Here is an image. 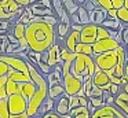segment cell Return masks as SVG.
I'll return each mask as SVG.
<instances>
[{
  "label": "cell",
  "instance_id": "obj_14",
  "mask_svg": "<svg viewBox=\"0 0 128 118\" xmlns=\"http://www.w3.org/2000/svg\"><path fill=\"white\" fill-rule=\"evenodd\" d=\"M114 106L117 109H120L128 117V93L125 91L121 89V92L116 96V99H114Z\"/></svg>",
  "mask_w": 128,
  "mask_h": 118
},
{
  "label": "cell",
  "instance_id": "obj_21",
  "mask_svg": "<svg viewBox=\"0 0 128 118\" xmlns=\"http://www.w3.org/2000/svg\"><path fill=\"white\" fill-rule=\"evenodd\" d=\"M74 54H83V55H87V56H92L94 58V48H92V45H90V44H77V47H76V51Z\"/></svg>",
  "mask_w": 128,
  "mask_h": 118
},
{
  "label": "cell",
  "instance_id": "obj_30",
  "mask_svg": "<svg viewBox=\"0 0 128 118\" xmlns=\"http://www.w3.org/2000/svg\"><path fill=\"white\" fill-rule=\"evenodd\" d=\"M121 33V40H122V45H128V25L127 26H122L120 29Z\"/></svg>",
  "mask_w": 128,
  "mask_h": 118
},
{
  "label": "cell",
  "instance_id": "obj_16",
  "mask_svg": "<svg viewBox=\"0 0 128 118\" xmlns=\"http://www.w3.org/2000/svg\"><path fill=\"white\" fill-rule=\"evenodd\" d=\"M65 95V87L64 84H56V85H51L48 88V98L51 99H59L61 96Z\"/></svg>",
  "mask_w": 128,
  "mask_h": 118
},
{
  "label": "cell",
  "instance_id": "obj_33",
  "mask_svg": "<svg viewBox=\"0 0 128 118\" xmlns=\"http://www.w3.org/2000/svg\"><path fill=\"white\" fill-rule=\"evenodd\" d=\"M69 100H70V110L76 109V107H80V104H78V96H69Z\"/></svg>",
  "mask_w": 128,
  "mask_h": 118
},
{
  "label": "cell",
  "instance_id": "obj_10",
  "mask_svg": "<svg viewBox=\"0 0 128 118\" xmlns=\"http://www.w3.org/2000/svg\"><path fill=\"white\" fill-rule=\"evenodd\" d=\"M47 55H48L47 63L51 66V67H55V66L59 65V63H64L62 62V58H61V45H59L58 43H55L50 49H48Z\"/></svg>",
  "mask_w": 128,
  "mask_h": 118
},
{
  "label": "cell",
  "instance_id": "obj_27",
  "mask_svg": "<svg viewBox=\"0 0 128 118\" xmlns=\"http://www.w3.org/2000/svg\"><path fill=\"white\" fill-rule=\"evenodd\" d=\"M110 34H109V30L103 26H98V41L99 40H105V38H109Z\"/></svg>",
  "mask_w": 128,
  "mask_h": 118
},
{
  "label": "cell",
  "instance_id": "obj_13",
  "mask_svg": "<svg viewBox=\"0 0 128 118\" xmlns=\"http://www.w3.org/2000/svg\"><path fill=\"white\" fill-rule=\"evenodd\" d=\"M80 33L81 32H76V30H70V33L68 34L66 40H65V47L69 52H74L77 44H80Z\"/></svg>",
  "mask_w": 128,
  "mask_h": 118
},
{
  "label": "cell",
  "instance_id": "obj_32",
  "mask_svg": "<svg viewBox=\"0 0 128 118\" xmlns=\"http://www.w3.org/2000/svg\"><path fill=\"white\" fill-rule=\"evenodd\" d=\"M120 92H121V87H120V85H117V84H112L110 89H109V93H110L112 96H114V98H116Z\"/></svg>",
  "mask_w": 128,
  "mask_h": 118
},
{
  "label": "cell",
  "instance_id": "obj_19",
  "mask_svg": "<svg viewBox=\"0 0 128 118\" xmlns=\"http://www.w3.org/2000/svg\"><path fill=\"white\" fill-rule=\"evenodd\" d=\"M76 14H77V16H78V21H80L81 26H86V25L91 23V19H90V12L86 10V7H84V5H80Z\"/></svg>",
  "mask_w": 128,
  "mask_h": 118
},
{
  "label": "cell",
  "instance_id": "obj_7",
  "mask_svg": "<svg viewBox=\"0 0 128 118\" xmlns=\"http://www.w3.org/2000/svg\"><path fill=\"white\" fill-rule=\"evenodd\" d=\"M98 41V26L96 25H86L83 26V30L80 33V43L94 45Z\"/></svg>",
  "mask_w": 128,
  "mask_h": 118
},
{
  "label": "cell",
  "instance_id": "obj_4",
  "mask_svg": "<svg viewBox=\"0 0 128 118\" xmlns=\"http://www.w3.org/2000/svg\"><path fill=\"white\" fill-rule=\"evenodd\" d=\"M94 60L99 70H103V71L112 70L118 63V48L114 49V51H109V52H105V54L96 55L94 58Z\"/></svg>",
  "mask_w": 128,
  "mask_h": 118
},
{
  "label": "cell",
  "instance_id": "obj_44",
  "mask_svg": "<svg viewBox=\"0 0 128 118\" xmlns=\"http://www.w3.org/2000/svg\"><path fill=\"white\" fill-rule=\"evenodd\" d=\"M62 118H73V117L70 114H66V115H62Z\"/></svg>",
  "mask_w": 128,
  "mask_h": 118
},
{
  "label": "cell",
  "instance_id": "obj_28",
  "mask_svg": "<svg viewBox=\"0 0 128 118\" xmlns=\"http://www.w3.org/2000/svg\"><path fill=\"white\" fill-rule=\"evenodd\" d=\"M98 3V7L99 8H103V10L109 11L113 8V4H112V0H96Z\"/></svg>",
  "mask_w": 128,
  "mask_h": 118
},
{
  "label": "cell",
  "instance_id": "obj_12",
  "mask_svg": "<svg viewBox=\"0 0 128 118\" xmlns=\"http://www.w3.org/2000/svg\"><path fill=\"white\" fill-rule=\"evenodd\" d=\"M109 18L108 11L103 10V8H95L91 14H90V19H91L92 25H96V26H102V23Z\"/></svg>",
  "mask_w": 128,
  "mask_h": 118
},
{
  "label": "cell",
  "instance_id": "obj_47",
  "mask_svg": "<svg viewBox=\"0 0 128 118\" xmlns=\"http://www.w3.org/2000/svg\"><path fill=\"white\" fill-rule=\"evenodd\" d=\"M124 118H128V117H127V115H125V117H124Z\"/></svg>",
  "mask_w": 128,
  "mask_h": 118
},
{
  "label": "cell",
  "instance_id": "obj_38",
  "mask_svg": "<svg viewBox=\"0 0 128 118\" xmlns=\"http://www.w3.org/2000/svg\"><path fill=\"white\" fill-rule=\"evenodd\" d=\"M17 4H20L21 7H24V8H26V7H29L30 5V0H14Z\"/></svg>",
  "mask_w": 128,
  "mask_h": 118
},
{
  "label": "cell",
  "instance_id": "obj_15",
  "mask_svg": "<svg viewBox=\"0 0 128 118\" xmlns=\"http://www.w3.org/2000/svg\"><path fill=\"white\" fill-rule=\"evenodd\" d=\"M32 8V12H33L34 16H47V15H55V12H54L52 8H48L46 7L44 4H42V3H34V4L30 5Z\"/></svg>",
  "mask_w": 128,
  "mask_h": 118
},
{
  "label": "cell",
  "instance_id": "obj_37",
  "mask_svg": "<svg viewBox=\"0 0 128 118\" xmlns=\"http://www.w3.org/2000/svg\"><path fill=\"white\" fill-rule=\"evenodd\" d=\"M7 36H8V41H10V44H18V45H21L20 44V41L17 40V37H15L14 34H12V33H7ZM21 48H22V47H21Z\"/></svg>",
  "mask_w": 128,
  "mask_h": 118
},
{
  "label": "cell",
  "instance_id": "obj_43",
  "mask_svg": "<svg viewBox=\"0 0 128 118\" xmlns=\"http://www.w3.org/2000/svg\"><path fill=\"white\" fill-rule=\"evenodd\" d=\"M76 1H77V4H78V5H81V4H86L87 0H76Z\"/></svg>",
  "mask_w": 128,
  "mask_h": 118
},
{
  "label": "cell",
  "instance_id": "obj_17",
  "mask_svg": "<svg viewBox=\"0 0 128 118\" xmlns=\"http://www.w3.org/2000/svg\"><path fill=\"white\" fill-rule=\"evenodd\" d=\"M47 82H48V85H56V84H62V81H64V77H62V71H59V70H55L54 69L52 71H51L50 74H48L47 77Z\"/></svg>",
  "mask_w": 128,
  "mask_h": 118
},
{
  "label": "cell",
  "instance_id": "obj_35",
  "mask_svg": "<svg viewBox=\"0 0 128 118\" xmlns=\"http://www.w3.org/2000/svg\"><path fill=\"white\" fill-rule=\"evenodd\" d=\"M84 7H86V10L88 11L90 14H91L92 11L96 8V5L94 4V1H92V0H87V1H86V5H84Z\"/></svg>",
  "mask_w": 128,
  "mask_h": 118
},
{
  "label": "cell",
  "instance_id": "obj_1",
  "mask_svg": "<svg viewBox=\"0 0 128 118\" xmlns=\"http://www.w3.org/2000/svg\"><path fill=\"white\" fill-rule=\"evenodd\" d=\"M47 78L29 60L0 55V118H37L36 95L48 96Z\"/></svg>",
  "mask_w": 128,
  "mask_h": 118
},
{
  "label": "cell",
  "instance_id": "obj_24",
  "mask_svg": "<svg viewBox=\"0 0 128 118\" xmlns=\"http://www.w3.org/2000/svg\"><path fill=\"white\" fill-rule=\"evenodd\" d=\"M117 19H118L121 23L128 25V8L125 7V5L122 8H120V10H117Z\"/></svg>",
  "mask_w": 128,
  "mask_h": 118
},
{
  "label": "cell",
  "instance_id": "obj_5",
  "mask_svg": "<svg viewBox=\"0 0 128 118\" xmlns=\"http://www.w3.org/2000/svg\"><path fill=\"white\" fill-rule=\"evenodd\" d=\"M62 77H64L62 84H64V87H65V93H66L68 96H77V93L80 92V89L83 88L84 84L78 78H76L72 73H68Z\"/></svg>",
  "mask_w": 128,
  "mask_h": 118
},
{
  "label": "cell",
  "instance_id": "obj_22",
  "mask_svg": "<svg viewBox=\"0 0 128 118\" xmlns=\"http://www.w3.org/2000/svg\"><path fill=\"white\" fill-rule=\"evenodd\" d=\"M103 27H106V29L109 30H120L121 29V22L118 21V19H112V18H108L105 22L102 23Z\"/></svg>",
  "mask_w": 128,
  "mask_h": 118
},
{
  "label": "cell",
  "instance_id": "obj_2",
  "mask_svg": "<svg viewBox=\"0 0 128 118\" xmlns=\"http://www.w3.org/2000/svg\"><path fill=\"white\" fill-rule=\"evenodd\" d=\"M55 29L54 26L42 22H30L26 26V41L29 51L33 52H47L55 44Z\"/></svg>",
  "mask_w": 128,
  "mask_h": 118
},
{
  "label": "cell",
  "instance_id": "obj_39",
  "mask_svg": "<svg viewBox=\"0 0 128 118\" xmlns=\"http://www.w3.org/2000/svg\"><path fill=\"white\" fill-rule=\"evenodd\" d=\"M80 107H88V98H78Z\"/></svg>",
  "mask_w": 128,
  "mask_h": 118
},
{
  "label": "cell",
  "instance_id": "obj_3",
  "mask_svg": "<svg viewBox=\"0 0 128 118\" xmlns=\"http://www.w3.org/2000/svg\"><path fill=\"white\" fill-rule=\"evenodd\" d=\"M96 70H98V66L92 56H87V55H83V54H76V58L73 59L72 67H70V73L76 78H78L84 84L88 78L94 77Z\"/></svg>",
  "mask_w": 128,
  "mask_h": 118
},
{
  "label": "cell",
  "instance_id": "obj_31",
  "mask_svg": "<svg viewBox=\"0 0 128 118\" xmlns=\"http://www.w3.org/2000/svg\"><path fill=\"white\" fill-rule=\"evenodd\" d=\"M103 99H105V103L106 106H114V96H112L109 92H105L103 93Z\"/></svg>",
  "mask_w": 128,
  "mask_h": 118
},
{
  "label": "cell",
  "instance_id": "obj_45",
  "mask_svg": "<svg viewBox=\"0 0 128 118\" xmlns=\"http://www.w3.org/2000/svg\"><path fill=\"white\" fill-rule=\"evenodd\" d=\"M6 1V0H0V7H2V5H3V3Z\"/></svg>",
  "mask_w": 128,
  "mask_h": 118
},
{
  "label": "cell",
  "instance_id": "obj_11",
  "mask_svg": "<svg viewBox=\"0 0 128 118\" xmlns=\"http://www.w3.org/2000/svg\"><path fill=\"white\" fill-rule=\"evenodd\" d=\"M54 111H55L56 114H59L61 117L70 113V100H69V96H68L66 93H65L64 96H61L59 99H56L55 110H54Z\"/></svg>",
  "mask_w": 128,
  "mask_h": 118
},
{
  "label": "cell",
  "instance_id": "obj_29",
  "mask_svg": "<svg viewBox=\"0 0 128 118\" xmlns=\"http://www.w3.org/2000/svg\"><path fill=\"white\" fill-rule=\"evenodd\" d=\"M84 91H86V96L90 98L91 96V92H92V88H94V82H92V78H88L86 82H84Z\"/></svg>",
  "mask_w": 128,
  "mask_h": 118
},
{
  "label": "cell",
  "instance_id": "obj_18",
  "mask_svg": "<svg viewBox=\"0 0 128 118\" xmlns=\"http://www.w3.org/2000/svg\"><path fill=\"white\" fill-rule=\"evenodd\" d=\"M73 118H91L92 114L90 113V110L87 107H76V109L70 110L69 113Z\"/></svg>",
  "mask_w": 128,
  "mask_h": 118
},
{
  "label": "cell",
  "instance_id": "obj_6",
  "mask_svg": "<svg viewBox=\"0 0 128 118\" xmlns=\"http://www.w3.org/2000/svg\"><path fill=\"white\" fill-rule=\"evenodd\" d=\"M121 44L113 37H109V38H105V40H99L92 45L94 48V58L96 55H100V54H105V52H109V51H114L117 49Z\"/></svg>",
  "mask_w": 128,
  "mask_h": 118
},
{
  "label": "cell",
  "instance_id": "obj_23",
  "mask_svg": "<svg viewBox=\"0 0 128 118\" xmlns=\"http://www.w3.org/2000/svg\"><path fill=\"white\" fill-rule=\"evenodd\" d=\"M70 30H72V25H66V23H62V22H59L58 25V36L59 38H65L68 37V34L70 33Z\"/></svg>",
  "mask_w": 128,
  "mask_h": 118
},
{
  "label": "cell",
  "instance_id": "obj_34",
  "mask_svg": "<svg viewBox=\"0 0 128 118\" xmlns=\"http://www.w3.org/2000/svg\"><path fill=\"white\" fill-rule=\"evenodd\" d=\"M112 4H113V8L120 10L125 5V0H112Z\"/></svg>",
  "mask_w": 128,
  "mask_h": 118
},
{
  "label": "cell",
  "instance_id": "obj_9",
  "mask_svg": "<svg viewBox=\"0 0 128 118\" xmlns=\"http://www.w3.org/2000/svg\"><path fill=\"white\" fill-rule=\"evenodd\" d=\"M11 33L17 37V40L20 41L21 47L25 52L29 51V45H28V41H26V26L20 22H15L12 25V29H11Z\"/></svg>",
  "mask_w": 128,
  "mask_h": 118
},
{
  "label": "cell",
  "instance_id": "obj_26",
  "mask_svg": "<svg viewBox=\"0 0 128 118\" xmlns=\"http://www.w3.org/2000/svg\"><path fill=\"white\" fill-rule=\"evenodd\" d=\"M43 21L46 22V23H48V25H51V26H58L59 25V18L56 15H47V16H43Z\"/></svg>",
  "mask_w": 128,
  "mask_h": 118
},
{
  "label": "cell",
  "instance_id": "obj_20",
  "mask_svg": "<svg viewBox=\"0 0 128 118\" xmlns=\"http://www.w3.org/2000/svg\"><path fill=\"white\" fill-rule=\"evenodd\" d=\"M62 4H64V8H65V11L68 12L69 16L77 12L78 7H80L76 0H62Z\"/></svg>",
  "mask_w": 128,
  "mask_h": 118
},
{
  "label": "cell",
  "instance_id": "obj_42",
  "mask_svg": "<svg viewBox=\"0 0 128 118\" xmlns=\"http://www.w3.org/2000/svg\"><path fill=\"white\" fill-rule=\"evenodd\" d=\"M124 84H128V62H127V69H125V77H124Z\"/></svg>",
  "mask_w": 128,
  "mask_h": 118
},
{
  "label": "cell",
  "instance_id": "obj_36",
  "mask_svg": "<svg viewBox=\"0 0 128 118\" xmlns=\"http://www.w3.org/2000/svg\"><path fill=\"white\" fill-rule=\"evenodd\" d=\"M37 118H62L59 114H56L55 111H51V113H47V114L42 115V117H37Z\"/></svg>",
  "mask_w": 128,
  "mask_h": 118
},
{
  "label": "cell",
  "instance_id": "obj_25",
  "mask_svg": "<svg viewBox=\"0 0 128 118\" xmlns=\"http://www.w3.org/2000/svg\"><path fill=\"white\" fill-rule=\"evenodd\" d=\"M88 102H90V104H91V106L94 107L95 110L102 109V107H105V106H106L105 99H103V98H90V99H88Z\"/></svg>",
  "mask_w": 128,
  "mask_h": 118
},
{
  "label": "cell",
  "instance_id": "obj_8",
  "mask_svg": "<svg viewBox=\"0 0 128 118\" xmlns=\"http://www.w3.org/2000/svg\"><path fill=\"white\" fill-rule=\"evenodd\" d=\"M92 82H94L95 87L100 88L103 92H109V89H110V87H112V81H110V78H109L108 73L103 71V70H99V69H98L96 73L92 77Z\"/></svg>",
  "mask_w": 128,
  "mask_h": 118
},
{
  "label": "cell",
  "instance_id": "obj_40",
  "mask_svg": "<svg viewBox=\"0 0 128 118\" xmlns=\"http://www.w3.org/2000/svg\"><path fill=\"white\" fill-rule=\"evenodd\" d=\"M108 15H109V18H112V19H117V10H116V8L109 10L108 11Z\"/></svg>",
  "mask_w": 128,
  "mask_h": 118
},
{
  "label": "cell",
  "instance_id": "obj_41",
  "mask_svg": "<svg viewBox=\"0 0 128 118\" xmlns=\"http://www.w3.org/2000/svg\"><path fill=\"white\" fill-rule=\"evenodd\" d=\"M72 30H76V32H81V30H83V26H81V25H72Z\"/></svg>",
  "mask_w": 128,
  "mask_h": 118
},
{
  "label": "cell",
  "instance_id": "obj_46",
  "mask_svg": "<svg viewBox=\"0 0 128 118\" xmlns=\"http://www.w3.org/2000/svg\"><path fill=\"white\" fill-rule=\"evenodd\" d=\"M125 7L128 8V0H125Z\"/></svg>",
  "mask_w": 128,
  "mask_h": 118
}]
</instances>
